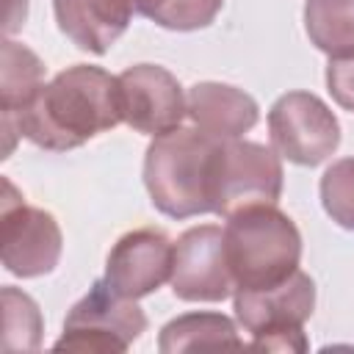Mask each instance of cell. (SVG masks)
I'll list each match as a JSON object with an SVG mask.
<instances>
[{
	"label": "cell",
	"mask_w": 354,
	"mask_h": 354,
	"mask_svg": "<svg viewBox=\"0 0 354 354\" xmlns=\"http://www.w3.org/2000/svg\"><path fill=\"white\" fill-rule=\"evenodd\" d=\"M169 282L183 301H224L235 290L224 252V230L216 224L185 230L174 243Z\"/></svg>",
	"instance_id": "obj_9"
},
{
	"label": "cell",
	"mask_w": 354,
	"mask_h": 354,
	"mask_svg": "<svg viewBox=\"0 0 354 354\" xmlns=\"http://www.w3.org/2000/svg\"><path fill=\"white\" fill-rule=\"evenodd\" d=\"M124 122L147 136H160L180 127L188 116L185 94L177 77L158 64H136L119 75Z\"/></svg>",
	"instance_id": "obj_10"
},
{
	"label": "cell",
	"mask_w": 354,
	"mask_h": 354,
	"mask_svg": "<svg viewBox=\"0 0 354 354\" xmlns=\"http://www.w3.org/2000/svg\"><path fill=\"white\" fill-rule=\"evenodd\" d=\"M221 3L224 0H166L152 19L169 30H199L216 19Z\"/></svg>",
	"instance_id": "obj_19"
},
{
	"label": "cell",
	"mask_w": 354,
	"mask_h": 354,
	"mask_svg": "<svg viewBox=\"0 0 354 354\" xmlns=\"http://www.w3.org/2000/svg\"><path fill=\"white\" fill-rule=\"evenodd\" d=\"M6 199L0 216V257L6 271L30 279L50 274L61 257V227L53 213L30 207L14 196V185L6 180Z\"/></svg>",
	"instance_id": "obj_8"
},
{
	"label": "cell",
	"mask_w": 354,
	"mask_h": 354,
	"mask_svg": "<svg viewBox=\"0 0 354 354\" xmlns=\"http://www.w3.org/2000/svg\"><path fill=\"white\" fill-rule=\"evenodd\" d=\"M44 86V64L33 50L17 41H3L0 69V113L19 111Z\"/></svg>",
	"instance_id": "obj_16"
},
{
	"label": "cell",
	"mask_w": 354,
	"mask_h": 354,
	"mask_svg": "<svg viewBox=\"0 0 354 354\" xmlns=\"http://www.w3.org/2000/svg\"><path fill=\"white\" fill-rule=\"evenodd\" d=\"M191 122L213 138H241L257 124V102L227 83H196L185 94Z\"/></svg>",
	"instance_id": "obj_13"
},
{
	"label": "cell",
	"mask_w": 354,
	"mask_h": 354,
	"mask_svg": "<svg viewBox=\"0 0 354 354\" xmlns=\"http://www.w3.org/2000/svg\"><path fill=\"white\" fill-rule=\"evenodd\" d=\"M174 263V243L155 227H138L124 232L108 252L105 282L127 296L141 299L155 293L169 277Z\"/></svg>",
	"instance_id": "obj_11"
},
{
	"label": "cell",
	"mask_w": 354,
	"mask_h": 354,
	"mask_svg": "<svg viewBox=\"0 0 354 354\" xmlns=\"http://www.w3.org/2000/svg\"><path fill=\"white\" fill-rule=\"evenodd\" d=\"M41 313L36 301L6 285L3 288V354H22V351H36L41 346Z\"/></svg>",
	"instance_id": "obj_17"
},
{
	"label": "cell",
	"mask_w": 354,
	"mask_h": 354,
	"mask_svg": "<svg viewBox=\"0 0 354 354\" xmlns=\"http://www.w3.org/2000/svg\"><path fill=\"white\" fill-rule=\"evenodd\" d=\"M304 28L329 58H354V0H304Z\"/></svg>",
	"instance_id": "obj_15"
},
{
	"label": "cell",
	"mask_w": 354,
	"mask_h": 354,
	"mask_svg": "<svg viewBox=\"0 0 354 354\" xmlns=\"http://www.w3.org/2000/svg\"><path fill=\"white\" fill-rule=\"evenodd\" d=\"M268 136L277 155L299 166H318L337 149L340 124L315 94L288 91L268 111Z\"/></svg>",
	"instance_id": "obj_7"
},
{
	"label": "cell",
	"mask_w": 354,
	"mask_h": 354,
	"mask_svg": "<svg viewBox=\"0 0 354 354\" xmlns=\"http://www.w3.org/2000/svg\"><path fill=\"white\" fill-rule=\"evenodd\" d=\"M55 22L72 44L102 55L130 25L127 0H53Z\"/></svg>",
	"instance_id": "obj_12"
},
{
	"label": "cell",
	"mask_w": 354,
	"mask_h": 354,
	"mask_svg": "<svg viewBox=\"0 0 354 354\" xmlns=\"http://www.w3.org/2000/svg\"><path fill=\"white\" fill-rule=\"evenodd\" d=\"M313 307L315 282L301 268L268 288H235V315L254 337V351H307L301 324Z\"/></svg>",
	"instance_id": "obj_4"
},
{
	"label": "cell",
	"mask_w": 354,
	"mask_h": 354,
	"mask_svg": "<svg viewBox=\"0 0 354 354\" xmlns=\"http://www.w3.org/2000/svg\"><path fill=\"white\" fill-rule=\"evenodd\" d=\"M158 348L163 354L180 351H243L235 324L221 313H185L160 329Z\"/></svg>",
	"instance_id": "obj_14"
},
{
	"label": "cell",
	"mask_w": 354,
	"mask_h": 354,
	"mask_svg": "<svg viewBox=\"0 0 354 354\" xmlns=\"http://www.w3.org/2000/svg\"><path fill=\"white\" fill-rule=\"evenodd\" d=\"M130 3V8H133V14H141V17H155L160 8H163V3L166 0H127Z\"/></svg>",
	"instance_id": "obj_21"
},
{
	"label": "cell",
	"mask_w": 354,
	"mask_h": 354,
	"mask_svg": "<svg viewBox=\"0 0 354 354\" xmlns=\"http://www.w3.org/2000/svg\"><path fill=\"white\" fill-rule=\"evenodd\" d=\"M321 202L332 221L354 230V158H343L324 171Z\"/></svg>",
	"instance_id": "obj_18"
},
{
	"label": "cell",
	"mask_w": 354,
	"mask_h": 354,
	"mask_svg": "<svg viewBox=\"0 0 354 354\" xmlns=\"http://www.w3.org/2000/svg\"><path fill=\"white\" fill-rule=\"evenodd\" d=\"M147 329V315L136 304L116 293L105 279H97L88 293L69 310L64 335L55 340V351H127Z\"/></svg>",
	"instance_id": "obj_5"
},
{
	"label": "cell",
	"mask_w": 354,
	"mask_h": 354,
	"mask_svg": "<svg viewBox=\"0 0 354 354\" xmlns=\"http://www.w3.org/2000/svg\"><path fill=\"white\" fill-rule=\"evenodd\" d=\"M326 88L340 108L354 113V58H329Z\"/></svg>",
	"instance_id": "obj_20"
},
{
	"label": "cell",
	"mask_w": 354,
	"mask_h": 354,
	"mask_svg": "<svg viewBox=\"0 0 354 354\" xmlns=\"http://www.w3.org/2000/svg\"><path fill=\"white\" fill-rule=\"evenodd\" d=\"M282 194L279 155L254 141L221 138L213 158V213L232 216L252 205H277Z\"/></svg>",
	"instance_id": "obj_6"
},
{
	"label": "cell",
	"mask_w": 354,
	"mask_h": 354,
	"mask_svg": "<svg viewBox=\"0 0 354 354\" xmlns=\"http://www.w3.org/2000/svg\"><path fill=\"white\" fill-rule=\"evenodd\" d=\"M224 252L235 288H268L299 268L301 235L277 205H252L227 216Z\"/></svg>",
	"instance_id": "obj_3"
},
{
	"label": "cell",
	"mask_w": 354,
	"mask_h": 354,
	"mask_svg": "<svg viewBox=\"0 0 354 354\" xmlns=\"http://www.w3.org/2000/svg\"><path fill=\"white\" fill-rule=\"evenodd\" d=\"M119 122H124L119 77L100 66L75 64L44 83L19 111L3 113L6 155L14 147V136H25L53 152H66Z\"/></svg>",
	"instance_id": "obj_1"
},
{
	"label": "cell",
	"mask_w": 354,
	"mask_h": 354,
	"mask_svg": "<svg viewBox=\"0 0 354 354\" xmlns=\"http://www.w3.org/2000/svg\"><path fill=\"white\" fill-rule=\"evenodd\" d=\"M218 141L199 127H174L152 138L144 158V185L163 216L213 213L210 180Z\"/></svg>",
	"instance_id": "obj_2"
}]
</instances>
